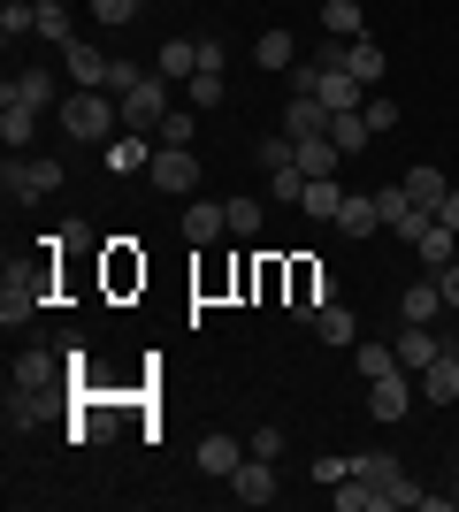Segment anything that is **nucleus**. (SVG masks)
I'll use <instances>...</instances> for the list:
<instances>
[{
    "mask_svg": "<svg viewBox=\"0 0 459 512\" xmlns=\"http://www.w3.org/2000/svg\"><path fill=\"white\" fill-rule=\"evenodd\" d=\"M54 123H62L77 146H108V138H123V107H115V92H69V100L54 107Z\"/></svg>",
    "mask_w": 459,
    "mask_h": 512,
    "instance_id": "obj_1",
    "label": "nucleus"
},
{
    "mask_svg": "<svg viewBox=\"0 0 459 512\" xmlns=\"http://www.w3.org/2000/svg\"><path fill=\"white\" fill-rule=\"evenodd\" d=\"M0 192L16 199V207H46V199L62 192V161H46V153H8V169H0Z\"/></svg>",
    "mask_w": 459,
    "mask_h": 512,
    "instance_id": "obj_2",
    "label": "nucleus"
},
{
    "mask_svg": "<svg viewBox=\"0 0 459 512\" xmlns=\"http://www.w3.org/2000/svg\"><path fill=\"white\" fill-rule=\"evenodd\" d=\"M153 192H169V199H192L199 192V153L192 146H161L153 153V169H146Z\"/></svg>",
    "mask_w": 459,
    "mask_h": 512,
    "instance_id": "obj_3",
    "label": "nucleus"
},
{
    "mask_svg": "<svg viewBox=\"0 0 459 512\" xmlns=\"http://www.w3.org/2000/svg\"><path fill=\"white\" fill-rule=\"evenodd\" d=\"M115 107H123V130H153L161 115H169V77H161V69H146V77H138Z\"/></svg>",
    "mask_w": 459,
    "mask_h": 512,
    "instance_id": "obj_4",
    "label": "nucleus"
},
{
    "mask_svg": "<svg viewBox=\"0 0 459 512\" xmlns=\"http://www.w3.org/2000/svg\"><path fill=\"white\" fill-rule=\"evenodd\" d=\"M0 100H23V107H39V115H54L62 107V85H54V69L46 62H23L8 85H0Z\"/></svg>",
    "mask_w": 459,
    "mask_h": 512,
    "instance_id": "obj_5",
    "label": "nucleus"
},
{
    "mask_svg": "<svg viewBox=\"0 0 459 512\" xmlns=\"http://www.w3.org/2000/svg\"><path fill=\"white\" fill-rule=\"evenodd\" d=\"M230 497H238V505H276V459L245 451L238 474H230Z\"/></svg>",
    "mask_w": 459,
    "mask_h": 512,
    "instance_id": "obj_6",
    "label": "nucleus"
},
{
    "mask_svg": "<svg viewBox=\"0 0 459 512\" xmlns=\"http://www.w3.org/2000/svg\"><path fill=\"white\" fill-rule=\"evenodd\" d=\"M368 413H375V421H406V413H414L406 367H391V375H375V383H368Z\"/></svg>",
    "mask_w": 459,
    "mask_h": 512,
    "instance_id": "obj_7",
    "label": "nucleus"
},
{
    "mask_svg": "<svg viewBox=\"0 0 459 512\" xmlns=\"http://www.w3.org/2000/svg\"><path fill=\"white\" fill-rule=\"evenodd\" d=\"M391 352H398V367H414V375H421V367L437 360L444 344H437V329H429V321H398V337H391Z\"/></svg>",
    "mask_w": 459,
    "mask_h": 512,
    "instance_id": "obj_8",
    "label": "nucleus"
},
{
    "mask_svg": "<svg viewBox=\"0 0 459 512\" xmlns=\"http://www.w3.org/2000/svg\"><path fill=\"white\" fill-rule=\"evenodd\" d=\"M62 62H69V77H77V92H108V54H100V46H77V39H69L62 46Z\"/></svg>",
    "mask_w": 459,
    "mask_h": 512,
    "instance_id": "obj_9",
    "label": "nucleus"
},
{
    "mask_svg": "<svg viewBox=\"0 0 459 512\" xmlns=\"http://www.w3.org/2000/svg\"><path fill=\"white\" fill-rule=\"evenodd\" d=\"M421 398H429V406H452V398H459V352H452V344L421 367Z\"/></svg>",
    "mask_w": 459,
    "mask_h": 512,
    "instance_id": "obj_10",
    "label": "nucleus"
},
{
    "mask_svg": "<svg viewBox=\"0 0 459 512\" xmlns=\"http://www.w3.org/2000/svg\"><path fill=\"white\" fill-rule=\"evenodd\" d=\"M414 253H421V268H429V276H444V268L459 260V230H452V222H429V230L414 237Z\"/></svg>",
    "mask_w": 459,
    "mask_h": 512,
    "instance_id": "obj_11",
    "label": "nucleus"
},
{
    "mask_svg": "<svg viewBox=\"0 0 459 512\" xmlns=\"http://www.w3.org/2000/svg\"><path fill=\"white\" fill-rule=\"evenodd\" d=\"M291 153H299V169H306V176H337V161H345L329 130H306V138H291Z\"/></svg>",
    "mask_w": 459,
    "mask_h": 512,
    "instance_id": "obj_12",
    "label": "nucleus"
},
{
    "mask_svg": "<svg viewBox=\"0 0 459 512\" xmlns=\"http://www.w3.org/2000/svg\"><path fill=\"white\" fill-rule=\"evenodd\" d=\"M245 451H253V444H238V436H199V474H215V482H230Z\"/></svg>",
    "mask_w": 459,
    "mask_h": 512,
    "instance_id": "obj_13",
    "label": "nucleus"
},
{
    "mask_svg": "<svg viewBox=\"0 0 459 512\" xmlns=\"http://www.w3.org/2000/svg\"><path fill=\"white\" fill-rule=\"evenodd\" d=\"M222 230H230V207H215V199H184V237H192V245H215Z\"/></svg>",
    "mask_w": 459,
    "mask_h": 512,
    "instance_id": "obj_14",
    "label": "nucleus"
},
{
    "mask_svg": "<svg viewBox=\"0 0 459 512\" xmlns=\"http://www.w3.org/2000/svg\"><path fill=\"white\" fill-rule=\"evenodd\" d=\"M398 184H406V199H414L421 214H444V192H452V184H444V169H429V161H421V169H406Z\"/></svg>",
    "mask_w": 459,
    "mask_h": 512,
    "instance_id": "obj_15",
    "label": "nucleus"
},
{
    "mask_svg": "<svg viewBox=\"0 0 459 512\" xmlns=\"http://www.w3.org/2000/svg\"><path fill=\"white\" fill-rule=\"evenodd\" d=\"M337 230H345V237H375V230H383V207H375V192H345V207H337Z\"/></svg>",
    "mask_w": 459,
    "mask_h": 512,
    "instance_id": "obj_16",
    "label": "nucleus"
},
{
    "mask_svg": "<svg viewBox=\"0 0 459 512\" xmlns=\"http://www.w3.org/2000/svg\"><path fill=\"white\" fill-rule=\"evenodd\" d=\"M153 69H161L169 85H192V77H199V39H169L161 54H153Z\"/></svg>",
    "mask_w": 459,
    "mask_h": 512,
    "instance_id": "obj_17",
    "label": "nucleus"
},
{
    "mask_svg": "<svg viewBox=\"0 0 459 512\" xmlns=\"http://www.w3.org/2000/svg\"><path fill=\"white\" fill-rule=\"evenodd\" d=\"M437 314H444V283H437V276L406 283V299H398V321H437Z\"/></svg>",
    "mask_w": 459,
    "mask_h": 512,
    "instance_id": "obj_18",
    "label": "nucleus"
},
{
    "mask_svg": "<svg viewBox=\"0 0 459 512\" xmlns=\"http://www.w3.org/2000/svg\"><path fill=\"white\" fill-rule=\"evenodd\" d=\"M276 123H284V138H306V130H329V107L314 100V92H291V107Z\"/></svg>",
    "mask_w": 459,
    "mask_h": 512,
    "instance_id": "obj_19",
    "label": "nucleus"
},
{
    "mask_svg": "<svg viewBox=\"0 0 459 512\" xmlns=\"http://www.w3.org/2000/svg\"><path fill=\"white\" fill-rule=\"evenodd\" d=\"M31 130H39V107L0 100V146H8V153H23V146H31Z\"/></svg>",
    "mask_w": 459,
    "mask_h": 512,
    "instance_id": "obj_20",
    "label": "nucleus"
},
{
    "mask_svg": "<svg viewBox=\"0 0 459 512\" xmlns=\"http://www.w3.org/2000/svg\"><path fill=\"white\" fill-rule=\"evenodd\" d=\"M345 69H352V77H360V85H383V46H375L368 39V31H360V39H345Z\"/></svg>",
    "mask_w": 459,
    "mask_h": 512,
    "instance_id": "obj_21",
    "label": "nucleus"
},
{
    "mask_svg": "<svg viewBox=\"0 0 459 512\" xmlns=\"http://www.w3.org/2000/svg\"><path fill=\"white\" fill-rule=\"evenodd\" d=\"M31 314H39V291H31V276H16V268H8V291H0V321L16 329V321H31Z\"/></svg>",
    "mask_w": 459,
    "mask_h": 512,
    "instance_id": "obj_22",
    "label": "nucleus"
},
{
    "mask_svg": "<svg viewBox=\"0 0 459 512\" xmlns=\"http://www.w3.org/2000/svg\"><path fill=\"white\" fill-rule=\"evenodd\" d=\"M383 505H391V497L375 490L368 474H345V482H337V512H383Z\"/></svg>",
    "mask_w": 459,
    "mask_h": 512,
    "instance_id": "obj_23",
    "label": "nucleus"
},
{
    "mask_svg": "<svg viewBox=\"0 0 459 512\" xmlns=\"http://www.w3.org/2000/svg\"><path fill=\"white\" fill-rule=\"evenodd\" d=\"M322 31H329V39H360V31H368L360 0H322Z\"/></svg>",
    "mask_w": 459,
    "mask_h": 512,
    "instance_id": "obj_24",
    "label": "nucleus"
},
{
    "mask_svg": "<svg viewBox=\"0 0 459 512\" xmlns=\"http://www.w3.org/2000/svg\"><path fill=\"white\" fill-rule=\"evenodd\" d=\"M192 138H199V107H169L153 123V146H192Z\"/></svg>",
    "mask_w": 459,
    "mask_h": 512,
    "instance_id": "obj_25",
    "label": "nucleus"
},
{
    "mask_svg": "<svg viewBox=\"0 0 459 512\" xmlns=\"http://www.w3.org/2000/svg\"><path fill=\"white\" fill-rule=\"evenodd\" d=\"M314 222H337V207H345V192H337V176H306V199H299Z\"/></svg>",
    "mask_w": 459,
    "mask_h": 512,
    "instance_id": "obj_26",
    "label": "nucleus"
},
{
    "mask_svg": "<svg viewBox=\"0 0 459 512\" xmlns=\"http://www.w3.org/2000/svg\"><path fill=\"white\" fill-rule=\"evenodd\" d=\"M46 383H54V352H23V360H16V390H23V398H39Z\"/></svg>",
    "mask_w": 459,
    "mask_h": 512,
    "instance_id": "obj_27",
    "label": "nucleus"
},
{
    "mask_svg": "<svg viewBox=\"0 0 459 512\" xmlns=\"http://www.w3.org/2000/svg\"><path fill=\"white\" fill-rule=\"evenodd\" d=\"M253 62H261V69H291V62H299V39H291V31H261Z\"/></svg>",
    "mask_w": 459,
    "mask_h": 512,
    "instance_id": "obj_28",
    "label": "nucleus"
},
{
    "mask_svg": "<svg viewBox=\"0 0 459 512\" xmlns=\"http://www.w3.org/2000/svg\"><path fill=\"white\" fill-rule=\"evenodd\" d=\"M184 100H192V107H199V115H215V107H222V100H230V85H222V69H199L192 85H184Z\"/></svg>",
    "mask_w": 459,
    "mask_h": 512,
    "instance_id": "obj_29",
    "label": "nucleus"
},
{
    "mask_svg": "<svg viewBox=\"0 0 459 512\" xmlns=\"http://www.w3.org/2000/svg\"><path fill=\"white\" fill-rule=\"evenodd\" d=\"M31 31H39V0H8V8H0V39L16 46V39H31Z\"/></svg>",
    "mask_w": 459,
    "mask_h": 512,
    "instance_id": "obj_30",
    "label": "nucleus"
},
{
    "mask_svg": "<svg viewBox=\"0 0 459 512\" xmlns=\"http://www.w3.org/2000/svg\"><path fill=\"white\" fill-rule=\"evenodd\" d=\"M329 138H337V153H368V115H329Z\"/></svg>",
    "mask_w": 459,
    "mask_h": 512,
    "instance_id": "obj_31",
    "label": "nucleus"
},
{
    "mask_svg": "<svg viewBox=\"0 0 459 512\" xmlns=\"http://www.w3.org/2000/svg\"><path fill=\"white\" fill-rule=\"evenodd\" d=\"M39 39H46V46H69V39H77V31H69V8H62V0H39Z\"/></svg>",
    "mask_w": 459,
    "mask_h": 512,
    "instance_id": "obj_32",
    "label": "nucleus"
},
{
    "mask_svg": "<svg viewBox=\"0 0 459 512\" xmlns=\"http://www.w3.org/2000/svg\"><path fill=\"white\" fill-rule=\"evenodd\" d=\"M314 329H322L329 344H360V321H352L345 306H322V314H314Z\"/></svg>",
    "mask_w": 459,
    "mask_h": 512,
    "instance_id": "obj_33",
    "label": "nucleus"
},
{
    "mask_svg": "<svg viewBox=\"0 0 459 512\" xmlns=\"http://www.w3.org/2000/svg\"><path fill=\"white\" fill-rule=\"evenodd\" d=\"M268 199H291V207L306 199V169H299V161H284V169H268Z\"/></svg>",
    "mask_w": 459,
    "mask_h": 512,
    "instance_id": "obj_34",
    "label": "nucleus"
},
{
    "mask_svg": "<svg viewBox=\"0 0 459 512\" xmlns=\"http://www.w3.org/2000/svg\"><path fill=\"white\" fill-rule=\"evenodd\" d=\"M352 367L375 383V375H391V367H398V352H391V344H352Z\"/></svg>",
    "mask_w": 459,
    "mask_h": 512,
    "instance_id": "obj_35",
    "label": "nucleus"
},
{
    "mask_svg": "<svg viewBox=\"0 0 459 512\" xmlns=\"http://www.w3.org/2000/svg\"><path fill=\"white\" fill-rule=\"evenodd\" d=\"M360 115H368V130H375V138H383V130H398V107H391V92H368V100H360Z\"/></svg>",
    "mask_w": 459,
    "mask_h": 512,
    "instance_id": "obj_36",
    "label": "nucleus"
},
{
    "mask_svg": "<svg viewBox=\"0 0 459 512\" xmlns=\"http://www.w3.org/2000/svg\"><path fill=\"white\" fill-rule=\"evenodd\" d=\"M230 207V237H253L261 230V199H222Z\"/></svg>",
    "mask_w": 459,
    "mask_h": 512,
    "instance_id": "obj_37",
    "label": "nucleus"
},
{
    "mask_svg": "<svg viewBox=\"0 0 459 512\" xmlns=\"http://www.w3.org/2000/svg\"><path fill=\"white\" fill-rule=\"evenodd\" d=\"M253 153H261V176H268V169H284V161H299L284 130H268V138H261V146H253Z\"/></svg>",
    "mask_w": 459,
    "mask_h": 512,
    "instance_id": "obj_38",
    "label": "nucleus"
},
{
    "mask_svg": "<svg viewBox=\"0 0 459 512\" xmlns=\"http://www.w3.org/2000/svg\"><path fill=\"white\" fill-rule=\"evenodd\" d=\"M138 8H146V0H92V16H100V23H131Z\"/></svg>",
    "mask_w": 459,
    "mask_h": 512,
    "instance_id": "obj_39",
    "label": "nucleus"
},
{
    "mask_svg": "<svg viewBox=\"0 0 459 512\" xmlns=\"http://www.w3.org/2000/svg\"><path fill=\"white\" fill-rule=\"evenodd\" d=\"M352 474V459H337V451H322V459H314V482H345Z\"/></svg>",
    "mask_w": 459,
    "mask_h": 512,
    "instance_id": "obj_40",
    "label": "nucleus"
},
{
    "mask_svg": "<svg viewBox=\"0 0 459 512\" xmlns=\"http://www.w3.org/2000/svg\"><path fill=\"white\" fill-rule=\"evenodd\" d=\"M253 451H261V459H284V428H253Z\"/></svg>",
    "mask_w": 459,
    "mask_h": 512,
    "instance_id": "obj_41",
    "label": "nucleus"
},
{
    "mask_svg": "<svg viewBox=\"0 0 459 512\" xmlns=\"http://www.w3.org/2000/svg\"><path fill=\"white\" fill-rule=\"evenodd\" d=\"M437 283H444V306H459V260H452V268H444Z\"/></svg>",
    "mask_w": 459,
    "mask_h": 512,
    "instance_id": "obj_42",
    "label": "nucleus"
},
{
    "mask_svg": "<svg viewBox=\"0 0 459 512\" xmlns=\"http://www.w3.org/2000/svg\"><path fill=\"white\" fill-rule=\"evenodd\" d=\"M437 222H452V230H459V184L444 192V214H437Z\"/></svg>",
    "mask_w": 459,
    "mask_h": 512,
    "instance_id": "obj_43",
    "label": "nucleus"
},
{
    "mask_svg": "<svg viewBox=\"0 0 459 512\" xmlns=\"http://www.w3.org/2000/svg\"><path fill=\"white\" fill-rule=\"evenodd\" d=\"M452 505H459V482H452Z\"/></svg>",
    "mask_w": 459,
    "mask_h": 512,
    "instance_id": "obj_44",
    "label": "nucleus"
}]
</instances>
